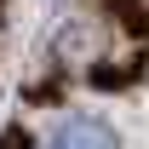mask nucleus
I'll return each instance as SVG.
<instances>
[{"mask_svg":"<svg viewBox=\"0 0 149 149\" xmlns=\"http://www.w3.org/2000/svg\"><path fill=\"white\" fill-rule=\"evenodd\" d=\"M46 149H120L115 126H103L97 115H69V120H57Z\"/></svg>","mask_w":149,"mask_h":149,"instance_id":"obj_1","label":"nucleus"}]
</instances>
